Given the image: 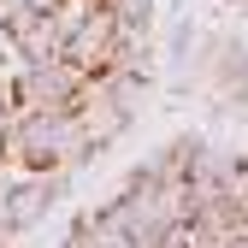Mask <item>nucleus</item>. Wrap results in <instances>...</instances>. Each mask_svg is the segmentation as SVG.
<instances>
[{
	"mask_svg": "<svg viewBox=\"0 0 248 248\" xmlns=\"http://www.w3.org/2000/svg\"><path fill=\"white\" fill-rule=\"evenodd\" d=\"M6 160H24L30 171L71 177L83 160H95V148H89L71 107H42V112H18V124L6 130Z\"/></svg>",
	"mask_w": 248,
	"mask_h": 248,
	"instance_id": "f257e3e1",
	"label": "nucleus"
},
{
	"mask_svg": "<svg viewBox=\"0 0 248 248\" xmlns=\"http://www.w3.org/2000/svg\"><path fill=\"white\" fill-rule=\"evenodd\" d=\"M242 6H248V0H242Z\"/></svg>",
	"mask_w": 248,
	"mask_h": 248,
	"instance_id": "f03ea898",
	"label": "nucleus"
}]
</instances>
